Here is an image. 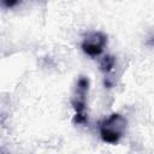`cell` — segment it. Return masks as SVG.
<instances>
[{
	"label": "cell",
	"instance_id": "cell-1",
	"mask_svg": "<svg viewBox=\"0 0 154 154\" xmlns=\"http://www.w3.org/2000/svg\"><path fill=\"white\" fill-rule=\"evenodd\" d=\"M126 129V119L119 113L111 114L101 123L100 136L107 143H117Z\"/></svg>",
	"mask_w": 154,
	"mask_h": 154
},
{
	"label": "cell",
	"instance_id": "cell-2",
	"mask_svg": "<svg viewBox=\"0 0 154 154\" xmlns=\"http://www.w3.org/2000/svg\"><path fill=\"white\" fill-rule=\"evenodd\" d=\"M89 87V79L87 77H81L77 82L76 94L72 99V105L76 111L73 123L75 124H85L87 123V114H85V95Z\"/></svg>",
	"mask_w": 154,
	"mask_h": 154
},
{
	"label": "cell",
	"instance_id": "cell-4",
	"mask_svg": "<svg viewBox=\"0 0 154 154\" xmlns=\"http://www.w3.org/2000/svg\"><path fill=\"white\" fill-rule=\"evenodd\" d=\"M114 63H116V60H114V58H113L112 55H106V57H103L102 60H101V63H100V69H101V71H103L105 73H108V72L113 69Z\"/></svg>",
	"mask_w": 154,
	"mask_h": 154
},
{
	"label": "cell",
	"instance_id": "cell-5",
	"mask_svg": "<svg viewBox=\"0 0 154 154\" xmlns=\"http://www.w3.org/2000/svg\"><path fill=\"white\" fill-rule=\"evenodd\" d=\"M2 1V5L5 6V7H13V6H16L20 0H1Z\"/></svg>",
	"mask_w": 154,
	"mask_h": 154
},
{
	"label": "cell",
	"instance_id": "cell-3",
	"mask_svg": "<svg viewBox=\"0 0 154 154\" xmlns=\"http://www.w3.org/2000/svg\"><path fill=\"white\" fill-rule=\"evenodd\" d=\"M107 43V37L102 32H91L82 42V49L90 57H97L102 53Z\"/></svg>",
	"mask_w": 154,
	"mask_h": 154
}]
</instances>
